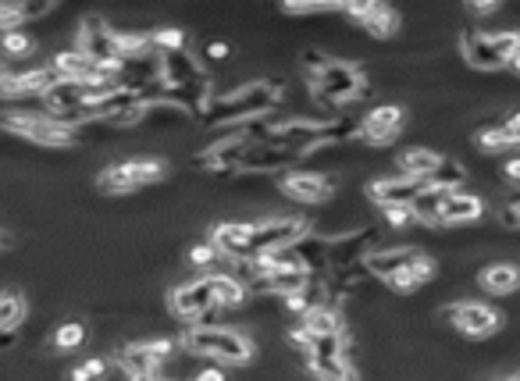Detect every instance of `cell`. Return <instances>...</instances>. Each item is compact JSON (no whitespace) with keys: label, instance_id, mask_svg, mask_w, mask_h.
<instances>
[{"label":"cell","instance_id":"2e32d148","mask_svg":"<svg viewBox=\"0 0 520 381\" xmlns=\"http://www.w3.org/2000/svg\"><path fill=\"white\" fill-rule=\"evenodd\" d=\"M282 193L296 203H325L335 193V179L321 171H293L282 179Z\"/></svg>","mask_w":520,"mask_h":381},{"label":"cell","instance_id":"60d3db41","mask_svg":"<svg viewBox=\"0 0 520 381\" xmlns=\"http://www.w3.org/2000/svg\"><path fill=\"white\" fill-rule=\"evenodd\" d=\"M218 257H221V253L214 250L211 243H204V246H193V250H189V260H193L196 268H211V264H214V260H218Z\"/></svg>","mask_w":520,"mask_h":381},{"label":"cell","instance_id":"ba28073f","mask_svg":"<svg viewBox=\"0 0 520 381\" xmlns=\"http://www.w3.org/2000/svg\"><path fill=\"white\" fill-rule=\"evenodd\" d=\"M0 129H8V132H15V136L29 139V143H40V146H68V143H75V132L65 129V125H57L54 118H47V114L8 111V114H0Z\"/></svg>","mask_w":520,"mask_h":381},{"label":"cell","instance_id":"484cf974","mask_svg":"<svg viewBox=\"0 0 520 381\" xmlns=\"http://www.w3.org/2000/svg\"><path fill=\"white\" fill-rule=\"evenodd\" d=\"M431 275H435V260H431V257H421V260L414 264V268H407V271H399V275H392L385 285H389L392 292H417L421 285L431 282Z\"/></svg>","mask_w":520,"mask_h":381},{"label":"cell","instance_id":"52a82bcc","mask_svg":"<svg viewBox=\"0 0 520 381\" xmlns=\"http://www.w3.org/2000/svg\"><path fill=\"white\" fill-rule=\"evenodd\" d=\"M310 228L303 218H268L260 221V225H250V257H264V253H275V250H289L296 246L303 236H307Z\"/></svg>","mask_w":520,"mask_h":381},{"label":"cell","instance_id":"83f0119b","mask_svg":"<svg viewBox=\"0 0 520 381\" xmlns=\"http://www.w3.org/2000/svg\"><path fill=\"white\" fill-rule=\"evenodd\" d=\"M207 285H211L218 307H243V300H246V282H243V278H236V275H211V278H207Z\"/></svg>","mask_w":520,"mask_h":381},{"label":"cell","instance_id":"c3c4849f","mask_svg":"<svg viewBox=\"0 0 520 381\" xmlns=\"http://www.w3.org/2000/svg\"><path fill=\"white\" fill-rule=\"evenodd\" d=\"M4 79H8V68H4V65H0V82H4Z\"/></svg>","mask_w":520,"mask_h":381},{"label":"cell","instance_id":"7dc6e473","mask_svg":"<svg viewBox=\"0 0 520 381\" xmlns=\"http://www.w3.org/2000/svg\"><path fill=\"white\" fill-rule=\"evenodd\" d=\"M510 68H513V72H517V75H520V50H517V54H513V57H510Z\"/></svg>","mask_w":520,"mask_h":381},{"label":"cell","instance_id":"e575fe53","mask_svg":"<svg viewBox=\"0 0 520 381\" xmlns=\"http://www.w3.org/2000/svg\"><path fill=\"white\" fill-rule=\"evenodd\" d=\"M0 54L4 57H29L33 54V40H29L22 29H15V33H0Z\"/></svg>","mask_w":520,"mask_h":381},{"label":"cell","instance_id":"5bb4252c","mask_svg":"<svg viewBox=\"0 0 520 381\" xmlns=\"http://www.w3.org/2000/svg\"><path fill=\"white\" fill-rule=\"evenodd\" d=\"M342 15H350L353 22L360 25V29H367L371 36H378V40H389L392 33H396V11L389 8V4H378V0H360V4H342Z\"/></svg>","mask_w":520,"mask_h":381},{"label":"cell","instance_id":"277c9868","mask_svg":"<svg viewBox=\"0 0 520 381\" xmlns=\"http://www.w3.org/2000/svg\"><path fill=\"white\" fill-rule=\"evenodd\" d=\"M310 93H314L317 104L339 107L346 100L364 97L367 86L357 65H350V61H325V65L310 75Z\"/></svg>","mask_w":520,"mask_h":381},{"label":"cell","instance_id":"74e56055","mask_svg":"<svg viewBox=\"0 0 520 381\" xmlns=\"http://www.w3.org/2000/svg\"><path fill=\"white\" fill-rule=\"evenodd\" d=\"M478 146L485 154H503V150H510V139H506L503 125H492V129L478 132Z\"/></svg>","mask_w":520,"mask_h":381},{"label":"cell","instance_id":"44dd1931","mask_svg":"<svg viewBox=\"0 0 520 381\" xmlns=\"http://www.w3.org/2000/svg\"><path fill=\"white\" fill-rule=\"evenodd\" d=\"M296 161H300L296 154H289V150H282V146L264 143V139H260V143H253L250 150H246L243 168L239 171H257V175H264V171H282Z\"/></svg>","mask_w":520,"mask_h":381},{"label":"cell","instance_id":"f35d334b","mask_svg":"<svg viewBox=\"0 0 520 381\" xmlns=\"http://www.w3.org/2000/svg\"><path fill=\"white\" fill-rule=\"evenodd\" d=\"M385 221H389L392 228H410V225H417V218H414V211L410 207H385Z\"/></svg>","mask_w":520,"mask_h":381},{"label":"cell","instance_id":"bcb514c9","mask_svg":"<svg viewBox=\"0 0 520 381\" xmlns=\"http://www.w3.org/2000/svg\"><path fill=\"white\" fill-rule=\"evenodd\" d=\"M506 179H510V182H520V157H517V161L506 164Z\"/></svg>","mask_w":520,"mask_h":381},{"label":"cell","instance_id":"7bdbcfd3","mask_svg":"<svg viewBox=\"0 0 520 381\" xmlns=\"http://www.w3.org/2000/svg\"><path fill=\"white\" fill-rule=\"evenodd\" d=\"M503 132H506V139H510V146H520V111L506 118V122H503Z\"/></svg>","mask_w":520,"mask_h":381},{"label":"cell","instance_id":"1f68e13d","mask_svg":"<svg viewBox=\"0 0 520 381\" xmlns=\"http://www.w3.org/2000/svg\"><path fill=\"white\" fill-rule=\"evenodd\" d=\"M25 321V300L15 292H0V335L15 332Z\"/></svg>","mask_w":520,"mask_h":381},{"label":"cell","instance_id":"f546056e","mask_svg":"<svg viewBox=\"0 0 520 381\" xmlns=\"http://www.w3.org/2000/svg\"><path fill=\"white\" fill-rule=\"evenodd\" d=\"M310 371H314L317 381H360V374L353 371V364L346 357H335V360L310 357Z\"/></svg>","mask_w":520,"mask_h":381},{"label":"cell","instance_id":"ab89813d","mask_svg":"<svg viewBox=\"0 0 520 381\" xmlns=\"http://www.w3.org/2000/svg\"><path fill=\"white\" fill-rule=\"evenodd\" d=\"M285 15H325V11H342V4H285Z\"/></svg>","mask_w":520,"mask_h":381},{"label":"cell","instance_id":"d6a6232c","mask_svg":"<svg viewBox=\"0 0 520 381\" xmlns=\"http://www.w3.org/2000/svg\"><path fill=\"white\" fill-rule=\"evenodd\" d=\"M464 179H467V171L460 168V164L453 161V157H442V164H439V171L431 175V186L435 189H446V193H460V186H464Z\"/></svg>","mask_w":520,"mask_h":381},{"label":"cell","instance_id":"9a60e30c","mask_svg":"<svg viewBox=\"0 0 520 381\" xmlns=\"http://www.w3.org/2000/svg\"><path fill=\"white\" fill-rule=\"evenodd\" d=\"M54 68L61 79L68 82H79V86H100V82H118L111 72H107L104 65H97V61H90L86 54H79V50H65V54L54 57Z\"/></svg>","mask_w":520,"mask_h":381},{"label":"cell","instance_id":"f6af8a7d","mask_svg":"<svg viewBox=\"0 0 520 381\" xmlns=\"http://www.w3.org/2000/svg\"><path fill=\"white\" fill-rule=\"evenodd\" d=\"M207 57H211V61H225L228 47H225V43H211V47H207Z\"/></svg>","mask_w":520,"mask_h":381},{"label":"cell","instance_id":"d4e9b609","mask_svg":"<svg viewBox=\"0 0 520 381\" xmlns=\"http://www.w3.org/2000/svg\"><path fill=\"white\" fill-rule=\"evenodd\" d=\"M328 246H332V236H317V232H307L300 243L293 246L300 253L303 268L314 275V271H328Z\"/></svg>","mask_w":520,"mask_h":381},{"label":"cell","instance_id":"7a4b0ae2","mask_svg":"<svg viewBox=\"0 0 520 381\" xmlns=\"http://www.w3.org/2000/svg\"><path fill=\"white\" fill-rule=\"evenodd\" d=\"M278 104H282V86H278V82H271V79L246 82V86H239V90L211 100L204 111L207 114L204 122L211 125V129H221V125H239V122H257V118L275 111Z\"/></svg>","mask_w":520,"mask_h":381},{"label":"cell","instance_id":"f1b7e54d","mask_svg":"<svg viewBox=\"0 0 520 381\" xmlns=\"http://www.w3.org/2000/svg\"><path fill=\"white\" fill-rule=\"evenodd\" d=\"M446 189H435L428 186L414 203H410V211H414L417 225H439V214H442V203H446Z\"/></svg>","mask_w":520,"mask_h":381},{"label":"cell","instance_id":"d6986e66","mask_svg":"<svg viewBox=\"0 0 520 381\" xmlns=\"http://www.w3.org/2000/svg\"><path fill=\"white\" fill-rule=\"evenodd\" d=\"M211 246L221 253V257L236 260V264H246V260H253L250 257V225H239V221H225V225H214Z\"/></svg>","mask_w":520,"mask_h":381},{"label":"cell","instance_id":"8fae6325","mask_svg":"<svg viewBox=\"0 0 520 381\" xmlns=\"http://www.w3.org/2000/svg\"><path fill=\"white\" fill-rule=\"evenodd\" d=\"M371 243H374L371 228H353V232L332 236V246H328V271H346V268L364 264Z\"/></svg>","mask_w":520,"mask_h":381},{"label":"cell","instance_id":"4316f807","mask_svg":"<svg viewBox=\"0 0 520 381\" xmlns=\"http://www.w3.org/2000/svg\"><path fill=\"white\" fill-rule=\"evenodd\" d=\"M442 157L435 154V150H424V146H414V150H407V154L399 157V168H403V175H417V179H431L435 171H439Z\"/></svg>","mask_w":520,"mask_h":381},{"label":"cell","instance_id":"7c38bea8","mask_svg":"<svg viewBox=\"0 0 520 381\" xmlns=\"http://www.w3.org/2000/svg\"><path fill=\"white\" fill-rule=\"evenodd\" d=\"M168 303H171V314L186 317V321L218 310V300H214V292H211V285H207V278H200V282L175 285V289H171V296H168Z\"/></svg>","mask_w":520,"mask_h":381},{"label":"cell","instance_id":"681fc988","mask_svg":"<svg viewBox=\"0 0 520 381\" xmlns=\"http://www.w3.org/2000/svg\"><path fill=\"white\" fill-rule=\"evenodd\" d=\"M499 381H520V374H513V378H499Z\"/></svg>","mask_w":520,"mask_h":381},{"label":"cell","instance_id":"3957f363","mask_svg":"<svg viewBox=\"0 0 520 381\" xmlns=\"http://www.w3.org/2000/svg\"><path fill=\"white\" fill-rule=\"evenodd\" d=\"M186 349L189 353H200V357L218 360V364H228V367H243L253 360V342L246 339V335L232 332V328H214V325L189 328Z\"/></svg>","mask_w":520,"mask_h":381},{"label":"cell","instance_id":"b9f144b4","mask_svg":"<svg viewBox=\"0 0 520 381\" xmlns=\"http://www.w3.org/2000/svg\"><path fill=\"white\" fill-rule=\"evenodd\" d=\"M499 221H503L506 228H520V200L506 203L503 211H499Z\"/></svg>","mask_w":520,"mask_h":381},{"label":"cell","instance_id":"cb8c5ba5","mask_svg":"<svg viewBox=\"0 0 520 381\" xmlns=\"http://www.w3.org/2000/svg\"><path fill=\"white\" fill-rule=\"evenodd\" d=\"M478 285L492 296H510L520 289V268L517 264H488L478 275Z\"/></svg>","mask_w":520,"mask_h":381},{"label":"cell","instance_id":"ffe728a7","mask_svg":"<svg viewBox=\"0 0 520 381\" xmlns=\"http://www.w3.org/2000/svg\"><path fill=\"white\" fill-rule=\"evenodd\" d=\"M118 367L129 374L132 381H150V378H161V360L154 357L147 349V342H129V346L118 349Z\"/></svg>","mask_w":520,"mask_h":381},{"label":"cell","instance_id":"e0dca14e","mask_svg":"<svg viewBox=\"0 0 520 381\" xmlns=\"http://www.w3.org/2000/svg\"><path fill=\"white\" fill-rule=\"evenodd\" d=\"M421 257H424V253L414 250V246H396V250H374V253H367L364 268H367V275L389 282V278L399 275V271L414 268Z\"/></svg>","mask_w":520,"mask_h":381},{"label":"cell","instance_id":"6da1fadb","mask_svg":"<svg viewBox=\"0 0 520 381\" xmlns=\"http://www.w3.org/2000/svg\"><path fill=\"white\" fill-rule=\"evenodd\" d=\"M360 139V122L357 118H339V114H325V118H289V122L275 125L264 143H275L289 154L303 157L310 150L325 143H350Z\"/></svg>","mask_w":520,"mask_h":381},{"label":"cell","instance_id":"4fadbf2b","mask_svg":"<svg viewBox=\"0 0 520 381\" xmlns=\"http://www.w3.org/2000/svg\"><path fill=\"white\" fill-rule=\"evenodd\" d=\"M403 129V107L396 104H378L374 111H367L360 118V139L371 146H385L399 136Z\"/></svg>","mask_w":520,"mask_h":381},{"label":"cell","instance_id":"ac0fdd59","mask_svg":"<svg viewBox=\"0 0 520 381\" xmlns=\"http://www.w3.org/2000/svg\"><path fill=\"white\" fill-rule=\"evenodd\" d=\"M253 143H260V139H250V136H236V139H218V143L207 146V154L200 157V164L211 171H239L243 168V157L246 150H250Z\"/></svg>","mask_w":520,"mask_h":381},{"label":"cell","instance_id":"8992f818","mask_svg":"<svg viewBox=\"0 0 520 381\" xmlns=\"http://www.w3.org/2000/svg\"><path fill=\"white\" fill-rule=\"evenodd\" d=\"M164 164L161 161H150V157H143V161H122L114 164V168H107L104 175L97 179L100 193H111V196H122V193H132V189H143V186H154V182L164 179Z\"/></svg>","mask_w":520,"mask_h":381},{"label":"cell","instance_id":"30bf717a","mask_svg":"<svg viewBox=\"0 0 520 381\" xmlns=\"http://www.w3.org/2000/svg\"><path fill=\"white\" fill-rule=\"evenodd\" d=\"M428 186H431L428 179H417V175H403V171H399V175H385V179L371 182L367 196H371L382 211L385 207H410Z\"/></svg>","mask_w":520,"mask_h":381},{"label":"cell","instance_id":"ee69618b","mask_svg":"<svg viewBox=\"0 0 520 381\" xmlns=\"http://www.w3.org/2000/svg\"><path fill=\"white\" fill-rule=\"evenodd\" d=\"M467 11H471V15H492V11H499V4L496 0H488V4H471Z\"/></svg>","mask_w":520,"mask_h":381},{"label":"cell","instance_id":"4dcf8cb0","mask_svg":"<svg viewBox=\"0 0 520 381\" xmlns=\"http://www.w3.org/2000/svg\"><path fill=\"white\" fill-rule=\"evenodd\" d=\"M303 328H307L310 335H339L342 332V317L335 307H317L310 310L307 317H303Z\"/></svg>","mask_w":520,"mask_h":381},{"label":"cell","instance_id":"836d02e7","mask_svg":"<svg viewBox=\"0 0 520 381\" xmlns=\"http://www.w3.org/2000/svg\"><path fill=\"white\" fill-rule=\"evenodd\" d=\"M307 353L314 360H335V357H346V339L339 335H314L307 346Z\"/></svg>","mask_w":520,"mask_h":381},{"label":"cell","instance_id":"8d00e7d4","mask_svg":"<svg viewBox=\"0 0 520 381\" xmlns=\"http://www.w3.org/2000/svg\"><path fill=\"white\" fill-rule=\"evenodd\" d=\"M82 342H86V325H79V321H65V325L54 332L57 349H79Z\"/></svg>","mask_w":520,"mask_h":381},{"label":"cell","instance_id":"7402d4cb","mask_svg":"<svg viewBox=\"0 0 520 381\" xmlns=\"http://www.w3.org/2000/svg\"><path fill=\"white\" fill-rule=\"evenodd\" d=\"M460 50H464L467 65L481 68V72H496V68L506 65L503 57H499V50L492 47V40H488V33H464Z\"/></svg>","mask_w":520,"mask_h":381},{"label":"cell","instance_id":"5b68a950","mask_svg":"<svg viewBox=\"0 0 520 381\" xmlns=\"http://www.w3.org/2000/svg\"><path fill=\"white\" fill-rule=\"evenodd\" d=\"M79 54H86L90 61L104 65L107 72L118 79L122 75V54H118V29L104 22L100 15H86L79 29Z\"/></svg>","mask_w":520,"mask_h":381},{"label":"cell","instance_id":"603a6c76","mask_svg":"<svg viewBox=\"0 0 520 381\" xmlns=\"http://www.w3.org/2000/svg\"><path fill=\"white\" fill-rule=\"evenodd\" d=\"M485 214V203L474 193H449L442 203L439 225H467V221H478Z\"/></svg>","mask_w":520,"mask_h":381},{"label":"cell","instance_id":"d590c367","mask_svg":"<svg viewBox=\"0 0 520 381\" xmlns=\"http://www.w3.org/2000/svg\"><path fill=\"white\" fill-rule=\"evenodd\" d=\"M107 374H111V360L104 357L82 360L79 367H72V381H104Z\"/></svg>","mask_w":520,"mask_h":381},{"label":"cell","instance_id":"9c48e42d","mask_svg":"<svg viewBox=\"0 0 520 381\" xmlns=\"http://www.w3.org/2000/svg\"><path fill=\"white\" fill-rule=\"evenodd\" d=\"M446 321L460 335H467V339H488V335H496L503 328V314L478 300H464L446 307Z\"/></svg>","mask_w":520,"mask_h":381}]
</instances>
